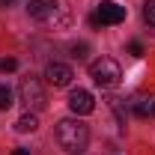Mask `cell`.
I'll return each mask as SVG.
<instances>
[{"mask_svg": "<svg viewBox=\"0 0 155 155\" xmlns=\"http://www.w3.org/2000/svg\"><path fill=\"white\" fill-rule=\"evenodd\" d=\"M143 21L155 30V0H146V3H143Z\"/></svg>", "mask_w": 155, "mask_h": 155, "instance_id": "cell-9", "label": "cell"}, {"mask_svg": "<svg viewBox=\"0 0 155 155\" xmlns=\"http://www.w3.org/2000/svg\"><path fill=\"white\" fill-rule=\"evenodd\" d=\"M149 114H152V116H155V101H152V104H149Z\"/></svg>", "mask_w": 155, "mask_h": 155, "instance_id": "cell-17", "label": "cell"}, {"mask_svg": "<svg viewBox=\"0 0 155 155\" xmlns=\"http://www.w3.org/2000/svg\"><path fill=\"white\" fill-rule=\"evenodd\" d=\"M90 78L96 81L98 87H116L119 84V78H122V69H119V63L114 57H98L90 63Z\"/></svg>", "mask_w": 155, "mask_h": 155, "instance_id": "cell-3", "label": "cell"}, {"mask_svg": "<svg viewBox=\"0 0 155 155\" xmlns=\"http://www.w3.org/2000/svg\"><path fill=\"white\" fill-rule=\"evenodd\" d=\"M90 140V128L81 119H60L57 122V143L66 152H81Z\"/></svg>", "mask_w": 155, "mask_h": 155, "instance_id": "cell-2", "label": "cell"}, {"mask_svg": "<svg viewBox=\"0 0 155 155\" xmlns=\"http://www.w3.org/2000/svg\"><path fill=\"white\" fill-rule=\"evenodd\" d=\"M36 128H39V119H36V114H30V110L21 116L18 122H15V131H21V134H27V131H36Z\"/></svg>", "mask_w": 155, "mask_h": 155, "instance_id": "cell-8", "label": "cell"}, {"mask_svg": "<svg viewBox=\"0 0 155 155\" xmlns=\"http://www.w3.org/2000/svg\"><path fill=\"white\" fill-rule=\"evenodd\" d=\"M87 51H90L87 42H75V45H72V57L75 60H87Z\"/></svg>", "mask_w": 155, "mask_h": 155, "instance_id": "cell-11", "label": "cell"}, {"mask_svg": "<svg viewBox=\"0 0 155 155\" xmlns=\"http://www.w3.org/2000/svg\"><path fill=\"white\" fill-rule=\"evenodd\" d=\"M0 69H3V72H15V69H18V60H3V63H0Z\"/></svg>", "mask_w": 155, "mask_h": 155, "instance_id": "cell-13", "label": "cell"}, {"mask_svg": "<svg viewBox=\"0 0 155 155\" xmlns=\"http://www.w3.org/2000/svg\"><path fill=\"white\" fill-rule=\"evenodd\" d=\"M9 107H12V90L0 84V110H9Z\"/></svg>", "mask_w": 155, "mask_h": 155, "instance_id": "cell-10", "label": "cell"}, {"mask_svg": "<svg viewBox=\"0 0 155 155\" xmlns=\"http://www.w3.org/2000/svg\"><path fill=\"white\" fill-rule=\"evenodd\" d=\"M27 12L39 24H54V27L69 24V6L63 0H27Z\"/></svg>", "mask_w": 155, "mask_h": 155, "instance_id": "cell-1", "label": "cell"}, {"mask_svg": "<svg viewBox=\"0 0 155 155\" xmlns=\"http://www.w3.org/2000/svg\"><path fill=\"white\" fill-rule=\"evenodd\" d=\"M12 3H15V0H0V6H12Z\"/></svg>", "mask_w": 155, "mask_h": 155, "instance_id": "cell-16", "label": "cell"}, {"mask_svg": "<svg viewBox=\"0 0 155 155\" xmlns=\"http://www.w3.org/2000/svg\"><path fill=\"white\" fill-rule=\"evenodd\" d=\"M12 155H30V152H27V149H15Z\"/></svg>", "mask_w": 155, "mask_h": 155, "instance_id": "cell-15", "label": "cell"}, {"mask_svg": "<svg viewBox=\"0 0 155 155\" xmlns=\"http://www.w3.org/2000/svg\"><path fill=\"white\" fill-rule=\"evenodd\" d=\"M128 51H131V57H140V54H143V45H140V42H131Z\"/></svg>", "mask_w": 155, "mask_h": 155, "instance_id": "cell-14", "label": "cell"}, {"mask_svg": "<svg viewBox=\"0 0 155 155\" xmlns=\"http://www.w3.org/2000/svg\"><path fill=\"white\" fill-rule=\"evenodd\" d=\"M125 21V6H119L114 0H101L96 9V15H90V24L93 27H101V24H122Z\"/></svg>", "mask_w": 155, "mask_h": 155, "instance_id": "cell-5", "label": "cell"}, {"mask_svg": "<svg viewBox=\"0 0 155 155\" xmlns=\"http://www.w3.org/2000/svg\"><path fill=\"white\" fill-rule=\"evenodd\" d=\"M45 78H48V84H54V87H69L72 78H75V72H72L66 63H51V66L45 69Z\"/></svg>", "mask_w": 155, "mask_h": 155, "instance_id": "cell-7", "label": "cell"}, {"mask_svg": "<svg viewBox=\"0 0 155 155\" xmlns=\"http://www.w3.org/2000/svg\"><path fill=\"white\" fill-rule=\"evenodd\" d=\"M18 96H21V101L27 104V110H30V114H36V110H45V104H48V98H45V90H42L39 78H33V75L21 78V84H18Z\"/></svg>", "mask_w": 155, "mask_h": 155, "instance_id": "cell-4", "label": "cell"}, {"mask_svg": "<svg viewBox=\"0 0 155 155\" xmlns=\"http://www.w3.org/2000/svg\"><path fill=\"white\" fill-rule=\"evenodd\" d=\"M69 107H72V114L78 116H87V114H93L96 110V101H93V93L90 90H72L69 93Z\"/></svg>", "mask_w": 155, "mask_h": 155, "instance_id": "cell-6", "label": "cell"}, {"mask_svg": "<svg viewBox=\"0 0 155 155\" xmlns=\"http://www.w3.org/2000/svg\"><path fill=\"white\" fill-rule=\"evenodd\" d=\"M134 114L137 116H149V101H137V104H134Z\"/></svg>", "mask_w": 155, "mask_h": 155, "instance_id": "cell-12", "label": "cell"}]
</instances>
